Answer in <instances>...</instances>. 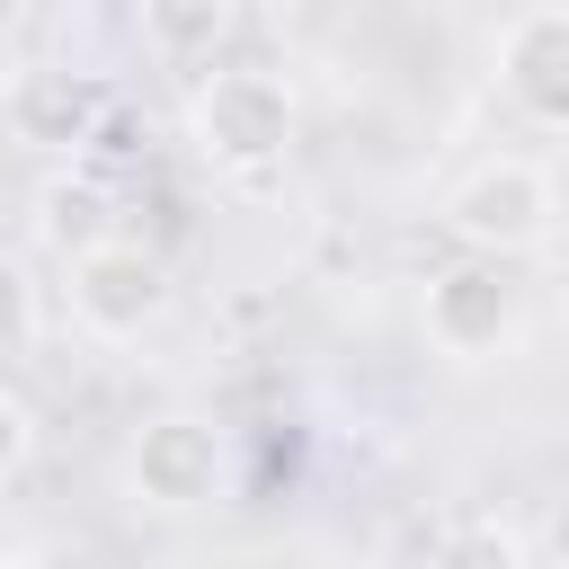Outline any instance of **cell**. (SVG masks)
<instances>
[{
	"label": "cell",
	"mask_w": 569,
	"mask_h": 569,
	"mask_svg": "<svg viewBox=\"0 0 569 569\" xmlns=\"http://www.w3.org/2000/svg\"><path fill=\"white\" fill-rule=\"evenodd\" d=\"M36 240H44L62 267L89 258V249H107V240H116V222H107V187H98L89 169L44 178V196H36Z\"/></svg>",
	"instance_id": "8"
},
{
	"label": "cell",
	"mask_w": 569,
	"mask_h": 569,
	"mask_svg": "<svg viewBox=\"0 0 569 569\" xmlns=\"http://www.w3.org/2000/svg\"><path fill=\"white\" fill-rule=\"evenodd\" d=\"M124 480H133L142 507L187 516V507H204V498L222 489V445H213L204 418H151V427L124 445Z\"/></svg>",
	"instance_id": "7"
},
{
	"label": "cell",
	"mask_w": 569,
	"mask_h": 569,
	"mask_svg": "<svg viewBox=\"0 0 569 569\" xmlns=\"http://www.w3.org/2000/svg\"><path fill=\"white\" fill-rule=\"evenodd\" d=\"M0 569H36V551H9V560H0Z\"/></svg>",
	"instance_id": "12"
},
{
	"label": "cell",
	"mask_w": 569,
	"mask_h": 569,
	"mask_svg": "<svg viewBox=\"0 0 569 569\" xmlns=\"http://www.w3.org/2000/svg\"><path fill=\"white\" fill-rule=\"evenodd\" d=\"M222 27H231V9H222V0H187V9H151V18H142V36H151V44H169V53L222 44Z\"/></svg>",
	"instance_id": "10"
},
{
	"label": "cell",
	"mask_w": 569,
	"mask_h": 569,
	"mask_svg": "<svg viewBox=\"0 0 569 569\" xmlns=\"http://www.w3.org/2000/svg\"><path fill=\"white\" fill-rule=\"evenodd\" d=\"M71 276V320L89 329V338H142L160 311H169V258L151 249V240H107V249H89V258H71L62 267Z\"/></svg>",
	"instance_id": "3"
},
{
	"label": "cell",
	"mask_w": 569,
	"mask_h": 569,
	"mask_svg": "<svg viewBox=\"0 0 569 569\" xmlns=\"http://www.w3.org/2000/svg\"><path fill=\"white\" fill-rule=\"evenodd\" d=\"M551 213H560V196H551V178L533 169V160H516V151H498V160H480L453 196H445V222H453V240L471 249V258H525V249H542L551 240Z\"/></svg>",
	"instance_id": "2"
},
{
	"label": "cell",
	"mask_w": 569,
	"mask_h": 569,
	"mask_svg": "<svg viewBox=\"0 0 569 569\" xmlns=\"http://www.w3.org/2000/svg\"><path fill=\"white\" fill-rule=\"evenodd\" d=\"M560 320H569V293H560Z\"/></svg>",
	"instance_id": "13"
},
{
	"label": "cell",
	"mask_w": 569,
	"mask_h": 569,
	"mask_svg": "<svg viewBox=\"0 0 569 569\" xmlns=\"http://www.w3.org/2000/svg\"><path fill=\"white\" fill-rule=\"evenodd\" d=\"M427 569H525V551H516L507 525H453V533L436 542Z\"/></svg>",
	"instance_id": "9"
},
{
	"label": "cell",
	"mask_w": 569,
	"mask_h": 569,
	"mask_svg": "<svg viewBox=\"0 0 569 569\" xmlns=\"http://www.w3.org/2000/svg\"><path fill=\"white\" fill-rule=\"evenodd\" d=\"M27 453H36V400L9 382V400H0V471L18 480V471H27Z\"/></svg>",
	"instance_id": "11"
},
{
	"label": "cell",
	"mask_w": 569,
	"mask_h": 569,
	"mask_svg": "<svg viewBox=\"0 0 569 569\" xmlns=\"http://www.w3.org/2000/svg\"><path fill=\"white\" fill-rule=\"evenodd\" d=\"M0 116H9V133L36 142V151H80V142L107 133L116 98H107V80H89V71H53V62H36V71H9Z\"/></svg>",
	"instance_id": "6"
},
{
	"label": "cell",
	"mask_w": 569,
	"mask_h": 569,
	"mask_svg": "<svg viewBox=\"0 0 569 569\" xmlns=\"http://www.w3.org/2000/svg\"><path fill=\"white\" fill-rule=\"evenodd\" d=\"M489 62H498V89L516 98L525 124L569 133V9H516L498 27Z\"/></svg>",
	"instance_id": "5"
},
{
	"label": "cell",
	"mask_w": 569,
	"mask_h": 569,
	"mask_svg": "<svg viewBox=\"0 0 569 569\" xmlns=\"http://www.w3.org/2000/svg\"><path fill=\"white\" fill-rule=\"evenodd\" d=\"M427 338L453 365H489L516 347V284L498 258H453L445 276H427Z\"/></svg>",
	"instance_id": "4"
},
{
	"label": "cell",
	"mask_w": 569,
	"mask_h": 569,
	"mask_svg": "<svg viewBox=\"0 0 569 569\" xmlns=\"http://www.w3.org/2000/svg\"><path fill=\"white\" fill-rule=\"evenodd\" d=\"M187 142L222 178H258L293 142V80L267 62H213L187 98Z\"/></svg>",
	"instance_id": "1"
}]
</instances>
